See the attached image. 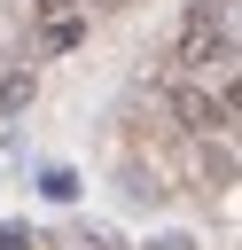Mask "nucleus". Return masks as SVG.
<instances>
[{
  "label": "nucleus",
  "instance_id": "1",
  "mask_svg": "<svg viewBox=\"0 0 242 250\" xmlns=\"http://www.w3.org/2000/svg\"><path fill=\"white\" fill-rule=\"evenodd\" d=\"M234 47H226V31H219V0H195L187 16H180V31H172V62L187 70V78H203L211 62H226Z\"/></svg>",
  "mask_w": 242,
  "mask_h": 250
},
{
  "label": "nucleus",
  "instance_id": "2",
  "mask_svg": "<svg viewBox=\"0 0 242 250\" xmlns=\"http://www.w3.org/2000/svg\"><path fill=\"white\" fill-rule=\"evenodd\" d=\"M172 117H180V133H195V141H211V133L234 125L226 102H219V86H203V78H180V86H172Z\"/></svg>",
  "mask_w": 242,
  "mask_h": 250
},
{
  "label": "nucleus",
  "instance_id": "3",
  "mask_svg": "<svg viewBox=\"0 0 242 250\" xmlns=\"http://www.w3.org/2000/svg\"><path fill=\"white\" fill-rule=\"evenodd\" d=\"M31 94H39V78H31V70H8V78H0V109H8V117H23V109H31Z\"/></svg>",
  "mask_w": 242,
  "mask_h": 250
},
{
  "label": "nucleus",
  "instance_id": "4",
  "mask_svg": "<svg viewBox=\"0 0 242 250\" xmlns=\"http://www.w3.org/2000/svg\"><path fill=\"white\" fill-rule=\"evenodd\" d=\"M39 195H47V203H78V172H70V164H47V172H39Z\"/></svg>",
  "mask_w": 242,
  "mask_h": 250
},
{
  "label": "nucleus",
  "instance_id": "5",
  "mask_svg": "<svg viewBox=\"0 0 242 250\" xmlns=\"http://www.w3.org/2000/svg\"><path fill=\"white\" fill-rule=\"evenodd\" d=\"M78 39H86V23H78V16H47V55H70Z\"/></svg>",
  "mask_w": 242,
  "mask_h": 250
},
{
  "label": "nucleus",
  "instance_id": "6",
  "mask_svg": "<svg viewBox=\"0 0 242 250\" xmlns=\"http://www.w3.org/2000/svg\"><path fill=\"white\" fill-rule=\"evenodd\" d=\"M62 250H117V242H109L101 227H70V234H62Z\"/></svg>",
  "mask_w": 242,
  "mask_h": 250
},
{
  "label": "nucleus",
  "instance_id": "7",
  "mask_svg": "<svg viewBox=\"0 0 242 250\" xmlns=\"http://www.w3.org/2000/svg\"><path fill=\"white\" fill-rule=\"evenodd\" d=\"M219 31H226V47H242V0H219Z\"/></svg>",
  "mask_w": 242,
  "mask_h": 250
},
{
  "label": "nucleus",
  "instance_id": "8",
  "mask_svg": "<svg viewBox=\"0 0 242 250\" xmlns=\"http://www.w3.org/2000/svg\"><path fill=\"white\" fill-rule=\"evenodd\" d=\"M219 102H226V117H234V125H242V62H234V78H226V86H219Z\"/></svg>",
  "mask_w": 242,
  "mask_h": 250
},
{
  "label": "nucleus",
  "instance_id": "9",
  "mask_svg": "<svg viewBox=\"0 0 242 250\" xmlns=\"http://www.w3.org/2000/svg\"><path fill=\"white\" fill-rule=\"evenodd\" d=\"M0 250H31V234L23 227H0Z\"/></svg>",
  "mask_w": 242,
  "mask_h": 250
},
{
  "label": "nucleus",
  "instance_id": "10",
  "mask_svg": "<svg viewBox=\"0 0 242 250\" xmlns=\"http://www.w3.org/2000/svg\"><path fill=\"white\" fill-rule=\"evenodd\" d=\"M148 250H195V242H187V234H156Z\"/></svg>",
  "mask_w": 242,
  "mask_h": 250
},
{
  "label": "nucleus",
  "instance_id": "11",
  "mask_svg": "<svg viewBox=\"0 0 242 250\" xmlns=\"http://www.w3.org/2000/svg\"><path fill=\"white\" fill-rule=\"evenodd\" d=\"M31 8H39V16H70V0H31Z\"/></svg>",
  "mask_w": 242,
  "mask_h": 250
}]
</instances>
